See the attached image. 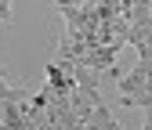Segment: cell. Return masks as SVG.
<instances>
[{
	"instance_id": "obj_1",
	"label": "cell",
	"mask_w": 152,
	"mask_h": 130,
	"mask_svg": "<svg viewBox=\"0 0 152 130\" xmlns=\"http://www.w3.org/2000/svg\"><path fill=\"white\" fill-rule=\"evenodd\" d=\"M98 105H102L98 87H72V90H69V112H72L76 119H87Z\"/></svg>"
}]
</instances>
